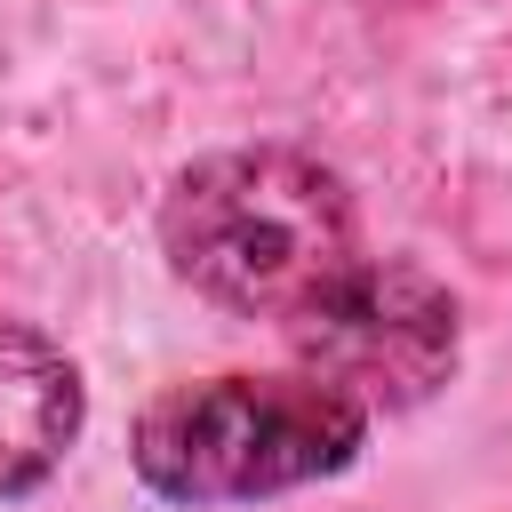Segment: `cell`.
<instances>
[{
    "label": "cell",
    "instance_id": "277c9868",
    "mask_svg": "<svg viewBox=\"0 0 512 512\" xmlns=\"http://www.w3.org/2000/svg\"><path fill=\"white\" fill-rule=\"evenodd\" d=\"M88 392L64 344L24 320H0V496H32L80 440Z\"/></svg>",
    "mask_w": 512,
    "mask_h": 512
},
{
    "label": "cell",
    "instance_id": "3957f363",
    "mask_svg": "<svg viewBox=\"0 0 512 512\" xmlns=\"http://www.w3.org/2000/svg\"><path fill=\"white\" fill-rule=\"evenodd\" d=\"M280 336H288L296 368L320 376L328 392H344L352 408H368V424L432 400L456 376V344H464L456 296L408 256H360Z\"/></svg>",
    "mask_w": 512,
    "mask_h": 512
},
{
    "label": "cell",
    "instance_id": "6da1fadb",
    "mask_svg": "<svg viewBox=\"0 0 512 512\" xmlns=\"http://www.w3.org/2000/svg\"><path fill=\"white\" fill-rule=\"evenodd\" d=\"M168 272L216 312L288 328L360 264L352 184L304 144H232L192 160L160 200Z\"/></svg>",
    "mask_w": 512,
    "mask_h": 512
},
{
    "label": "cell",
    "instance_id": "7a4b0ae2",
    "mask_svg": "<svg viewBox=\"0 0 512 512\" xmlns=\"http://www.w3.org/2000/svg\"><path fill=\"white\" fill-rule=\"evenodd\" d=\"M368 440V408L320 376H200L136 416V480L160 504H264L344 472Z\"/></svg>",
    "mask_w": 512,
    "mask_h": 512
}]
</instances>
